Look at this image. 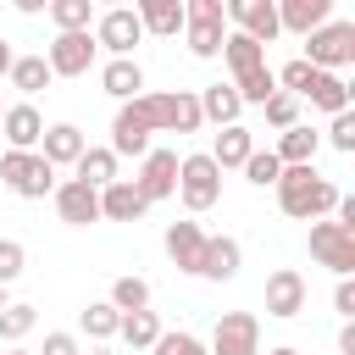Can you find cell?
I'll use <instances>...</instances> for the list:
<instances>
[{"mask_svg": "<svg viewBox=\"0 0 355 355\" xmlns=\"http://www.w3.org/2000/svg\"><path fill=\"white\" fill-rule=\"evenodd\" d=\"M272 189H277L283 216H294V222H322V216L338 205V183L322 178L316 166H283Z\"/></svg>", "mask_w": 355, "mask_h": 355, "instance_id": "1", "label": "cell"}, {"mask_svg": "<svg viewBox=\"0 0 355 355\" xmlns=\"http://www.w3.org/2000/svg\"><path fill=\"white\" fill-rule=\"evenodd\" d=\"M227 39V11L222 0H183V44L194 61H216Z\"/></svg>", "mask_w": 355, "mask_h": 355, "instance_id": "2", "label": "cell"}, {"mask_svg": "<svg viewBox=\"0 0 355 355\" xmlns=\"http://www.w3.org/2000/svg\"><path fill=\"white\" fill-rule=\"evenodd\" d=\"M139 100H144V116H150L155 133H200L205 128L194 89H144Z\"/></svg>", "mask_w": 355, "mask_h": 355, "instance_id": "3", "label": "cell"}, {"mask_svg": "<svg viewBox=\"0 0 355 355\" xmlns=\"http://www.w3.org/2000/svg\"><path fill=\"white\" fill-rule=\"evenodd\" d=\"M0 183L17 194V200H44V194H55V166L39 155V150H6L0 155Z\"/></svg>", "mask_w": 355, "mask_h": 355, "instance_id": "4", "label": "cell"}, {"mask_svg": "<svg viewBox=\"0 0 355 355\" xmlns=\"http://www.w3.org/2000/svg\"><path fill=\"white\" fill-rule=\"evenodd\" d=\"M300 61H311L316 72H344V67L355 61V22L333 17V22H322L316 33H305V55H300Z\"/></svg>", "mask_w": 355, "mask_h": 355, "instance_id": "5", "label": "cell"}, {"mask_svg": "<svg viewBox=\"0 0 355 355\" xmlns=\"http://www.w3.org/2000/svg\"><path fill=\"white\" fill-rule=\"evenodd\" d=\"M178 200L189 211H211L222 200V166L200 150V155H178Z\"/></svg>", "mask_w": 355, "mask_h": 355, "instance_id": "6", "label": "cell"}, {"mask_svg": "<svg viewBox=\"0 0 355 355\" xmlns=\"http://www.w3.org/2000/svg\"><path fill=\"white\" fill-rule=\"evenodd\" d=\"M89 33H94V50H105L111 61H128L133 44L144 39L133 6H105V11H94V28H89Z\"/></svg>", "mask_w": 355, "mask_h": 355, "instance_id": "7", "label": "cell"}, {"mask_svg": "<svg viewBox=\"0 0 355 355\" xmlns=\"http://www.w3.org/2000/svg\"><path fill=\"white\" fill-rule=\"evenodd\" d=\"M205 355H261V316L255 311H222Z\"/></svg>", "mask_w": 355, "mask_h": 355, "instance_id": "8", "label": "cell"}, {"mask_svg": "<svg viewBox=\"0 0 355 355\" xmlns=\"http://www.w3.org/2000/svg\"><path fill=\"white\" fill-rule=\"evenodd\" d=\"M150 116H144V100H128V105H116V116H111V155L122 161V155H133V161H144L150 155Z\"/></svg>", "mask_w": 355, "mask_h": 355, "instance_id": "9", "label": "cell"}, {"mask_svg": "<svg viewBox=\"0 0 355 355\" xmlns=\"http://www.w3.org/2000/svg\"><path fill=\"white\" fill-rule=\"evenodd\" d=\"M39 55H44V67H50V78H83L100 50H94V33H55Z\"/></svg>", "mask_w": 355, "mask_h": 355, "instance_id": "10", "label": "cell"}, {"mask_svg": "<svg viewBox=\"0 0 355 355\" xmlns=\"http://www.w3.org/2000/svg\"><path fill=\"white\" fill-rule=\"evenodd\" d=\"M305 244H311V255H316L327 272H338V277L355 272V233H349V227H338V222L322 216V222H311V239H305Z\"/></svg>", "mask_w": 355, "mask_h": 355, "instance_id": "11", "label": "cell"}, {"mask_svg": "<svg viewBox=\"0 0 355 355\" xmlns=\"http://www.w3.org/2000/svg\"><path fill=\"white\" fill-rule=\"evenodd\" d=\"M128 183L144 194V205L172 200V194H178V150H155V144H150V155L139 161V172H133Z\"/></svg>", "mask_w": 355, "mask_h": 355, "instance_id": "12", "label": "cell"}, {"mask_svg": "<svg viewBox=\"0 0 355 355\" xmlns=\"http://www.w3.org/2000/svg\"><path fill=\"white\" fill-rule=\"evenodd\" d=\"M222 11H227V28L244 33V39H255L261 50L277 39V0H227Z\"/></svg>", "mask_w": 355, "mask_h": 355, "instance_id": "13", "label": "cell"}, {"mask_svg": "<svg viewBox=\"0 0 355 355\" xmlns=\"http://www.w3.org/2000/svg\"><path fill=\"white\" fill-rule=\"evenodd\" d=\"M305 300H311V288H305V277H300L294 266H277V272L266 277V316H272V322H294V316L305 311Z\"/></svg>", "mask_w": 355, "mask_h": 355, "instance_id": "14", "label": "cell"}, {"mask_svg": "<svg viewBox=\"0 0 355 355\" xmlns=\"http://www.w3.org/2000/svg\"><path fill=\"white\" fill-rule=\"evenodd\" d=\"M50 200H55V216H61L67 227H89V222H100V194H94L89 183H78V178H61Z\"/></svg>", "mask_w": 355, "mask_h": 355, "instance_id": "15", "label": "cell"}, {"mask_svg": "<svg viewBox=\"0 0 355 355\" xmlns=\"http://www.w3.org/2000/svg\"><path fill=\"white\" fill-rule=\"evenodd\" d=\"M239 266H244L239 239H227V233H205V255H200V272H194V277H205V283H233Z\"/></svg>", "mask_w": 355, "mask_h": 355, "instance_id": "16", "label": "cell"}, {"mask_svg": "<svg viewBox=\"0 0 355 355\" xmlns=\"http://www.w3.org/2000/svg\"><path fill=\"white\" fill-rule=\"evenodd\" d=\"M0 133H6V150H39V139H44V116H39V105H33V100L6 105Z\"/></svg>", "mask_w": 355, "mask_h": 355, "instance_id": "17", "label": "cell"}, {"mask_svg": "<svg viewBox=\"0 0 355 355\" xmlns=\"http://www.w3.org/2000/svg\"><path fill=\"white\" fill-rule=\"evenodd\" d=\"M89 150V133L78 122H44V139H39V155L50 166H78V155Z\"/></svg>", "mask_w": 355, "mask_h": 355, "instance_id": "18", "label": "cell"}, {"mask_svg": "<svg viewBox=\"0 0 355 355\" xmlns=\"http://www.w3.org/2000/svg\"><path fill=\"white\" fill-rule=\"evenodd\" d=\"M322 22H333V0H277V33H316Z\"/></svg>", "mask_w": 355, "mask_h": 355, "instance_id": "19", "label": "cell"}, {"mask_svg": "<svg viewBox=\"0 0 355 355\" xmlns=\"http://www.w3.org/2000/svg\"><path fill=\"white\" fill-rule=\"evenodd\" d=\"M161 244H166V261H172L178 272H189V277L200 272V255H205V227H200V222H172Z\"/></svg>", "mask_w": 355, "mask_h": 355, "instance_id": "20", "label": "cell"}, {"mask_svg": "<svg viewBox=\"0 0 355 355\" xmlns=\"http://www.w3.org/2000/svg\"><path fill=\"white\" fill-rule=\"evenodd\" d=\"M316 150H322V133H316L311 122L283 128V133H277V144H272V155H277L283 166H316Z\"/></svg>", "mask_w": 355, "mask_h": 355, "instance_id": "21", "label": "cell"}, {"mask_svg": "<svg viewBox=\"0 0 355 355\" xmlns=\"http://www.w3.org/2000/svg\"><path fill=\"white\" fill-rule=\"evenodd\" d=\"M150 205H144V194L128 183V178H116V183H105L100 189V222H139Z\"/></svg>", "mask_w": 355, "mask_h": 355, "instance_id": "22", "label": "cell"}, {"mask_svg": "<svg viewBox=\"0 0 355 355\" xmlns=\"http://www.w3.org/2000/svg\"><path fill=\"white\" fill-rule=\"evenodd\" d=\"M133 17H139V28L155 33V39H178V33H183V0H139Z\"/></svg>", "mask_w": 355, "mask_h": 355, "instance_id": "23", "label": "cell"}, {"mask_svg": "<svg viewBox=\"0 0 355 355\" xmlns=\"http://www.w3.org/2000/svg\"><path fill=\"white\" fill-rule=\"evenodd\" d=\"M100 89L116 100V105H128V100H139L144 94V67L128 55V61H105L100 67Z\"/></svg>", "mask_w": 355, "mask_h": 355, "instance_id": "24", "label": "cell"}, {"mask_svg": "<svg viewBox=\"0 0 355 355\" xmlns=\"http://www.w3.org/2000/svg\"><path fill=\"white\" fill-rule=\"evenodd\" d=\"M200 122H216V128H233L239 116H244V100L233 94V83H205L200 94Z\"/></svg>", "mask_w": 355, "mask_h": 355, "instance_id": "25", "label": "cell"}, {"mask_svg": "<svg viewBox=\"0 0 355 355\" xmlns=\"http://www.w3.org/2000/svg\"><path fill=\"white\" fill-rule=\"evenodd\" d=\"M250 150H255V133H250L244 122H233V128H216V139H211V150H205V155L227 172V166H244V161H250Z\"/></svg>", "mask_w": 355, "mask_h": 355, "instance_id": "26", "label": "cell"}, {"mask_svg": "<svg viewBox=\"0 0 355 355\" xmlns=\"http://www.w3.org/2000/svg\"><path fill=\"white\" fill-rule=\"evenodd\" d=\"M116 166H122V161H116V155H111L105 144H89V150L78 155V166H72V178H78V183H89V189L100 194L105 183H116V178H122Z\"/></svg>", "mask_w": 355, "mask_h": 355, "instance_id": "27", "label": "cell"}, {"mask_svg": "<svg viewBox=\"0 0 355 355\" xmlns=\"http://www.w3.org/2000/svg\"><path fill=\"white\" fill-rule=\"evenodd\" d=\"M305 100H311L316 111L338 116V111H349V78H344V72H316L311 89H305Z\"/></svg>", "mask_w": 355, "mask_h": 355, "instance_id": "28", "label": "cell"}, {"mask_svg": "<svg viewBox=\"0 0 355 355\" xmlns=\"http://www.w3.org/2000/svg\"><path fill=\"white\" fill-rule=\"evenodd\" d=\"M222 61H227L233 78H244V72H261V67H266V50H261L255 39H244V33L227 28V39H222Z\"/></svg>", "mask_w": 355, "mask_h": 355, "instance_id": "29", "label": "cell"}, {"mask_svg": "<svg viewBox=\"0 0 355 355\" xmlns=\"http://www.w3.org/2000/svg\"><path fill=\"white\" fill-rule=\"evenodd\" d=\"M6 78H11V89H17L22 100H33V94H44V89L55 83V78H50V67H44V55H17Z\"/></svg>", "mask_w": 355, "mask_h": 355, "instance_id": "30", "label": "cell"}, {"mask_svg": "<svg viewBox=\"0 0 355 355\" xmlns=\"http://www.w3.org/2000/svg\"><path fill=\"white\" fill-rule=\"evenodd\" d=\"M78 327H83L94 344H105V338H116V327H122V311H116L111 300H89V305L78 311Z\"/></svg>", "mask_w": 355, "mask_h": 355, "instance_id": "31", "label": "cell"}, {"mask_svg": "<svg viewBox=\"0 0 355 355\" xmlns=\"http://www.w3.org/2000/svg\"><path fill=\"white\" fill-rule=\"evenodd\" d=\"M44 11L55 22V33H89L94 28V0H50Z\"/></svg>", "mask_w": 355, "mask_h": 355, "instance_id": "32", "label": "cell"}, {"mask_svg": "<svg viewBox=\"0 0 355 355\" xmlns=\"http://www.w3.org/2000/svg\"><path fill=\"white\" fill-rule=\"evenodd\" d=\"M116 338H122L128 349H150V344L161 338V316H155V311H128L122 327H116Z\"/></svg>", "mask_w": 355, "mask_h": 355, "instance_id": "33", "label": "cell"}, {"mask_svg": "<svg viewBox=\"0 0 355 355\" xmlns=\"http://www.w3.org/2000/svg\"><path fill=\"white\" fill-rule=\"evenodd\" d=\"M33 327H39V311H33V305L11 300V305L0 311V344H22V338H28Z\"/></svg>", "mask_w": 355, "mask_h": 355, "instance_id": "34", "label": "cell"}, {"mask_svg": "<svg viewBox=\"0 0 355 355\" xmlns=\"http://www.w3.org/2000/svg\"><path fill=\"white\" fill-rule=\"evenodd\" d=\"M105 300H111L122 316H128V311H150V283L128 272V277H116V283H111V294H105Z\"/></svg>", "mask_w": 355, "mask_h": 355, "instance_id": "35", "label": "cell"}, {"mask_svg": "<svg viewBox=\"0 0 355 355\" xmlns=\"http://www.w3.org/2000/svg\"><path fill=\"white\" fill-rule=\"evenodd\" d=\"M233 94H239L244 105H266V100L277 94V78H272V67H261V72H244V78H233Z\"/></svg>", "mask_w": 355, "mask_h": 355, "instance_id": "36", "label": "cell"}, {"mask_svg": "<svg viewBox=\"0 0 355 355\" xmlns=\"http://www.w3.org/2000/svg\"><path fill=\"white\" fill-rule=\"evenodd\" d=\"M272 78H277V89H283V94H294V100H305V89H311V78H316V67L294 55V61H283V67H277Z\"/></svg>", "mask_w": 355, "mask_h": 355, "instance_id": "37", "label": "cell"}, {"mask_svg": "<svg viewBox=\"0 0 355 355\" xmlns=\"http://www.w3.org/2000/svg\"><path fill=\"white\" fill-rule=\"evenodd\" d=\"M239 172H244L255 189H272V183H277V172H283V161H277L272 150H261V144H255V150H250V161H244Z\"/></svg>", "mask_w": 355, "mask_h": 355, "instance_id": "38", "label": "cell"}, {"mask_svg": "<svg viewBox=\"0 0 355 355\" xmlns=\"http://www.w3.org/2000/svg\"><path fill=\"white\" fill-rule=\"evenodd\" d=\"M150 355H205V338H194L189 327H161V338L150 344Z\"/></svg>", "mask_w": 355, "mask_h": 355, "instance_id": "39", "label": "cell"}, {"mask_svg": "<svg viewBox=\"0 0 355 355\" xmlns=\"http://www.w3.org/2000/svg\"><path fill=\"white\" fill-rule=\"evenodd\" d=\"M261 111H266V128H277V133L300 122V100H294V94H283V89H277V94H272Z\"/></svg>", "mask_w": 355, "mask_h": 355, "instance_id": "40", "label": "cell"}, {"mask_svg": "<svg viewBox=\"0 0 355 355\" xmlns=\"http://www.w3.org/2000/svg\"><path fill=\"white\" fill-rule=\"evenodd\" d=\"M22 266H28V250L17 239H0V288H11L22 277Z\"/></svg>", "mask_w": 355, "mask_h": 355, "instance_id": "41", "label": "cell"}, {"mask_svg": "<svg viewBox=\"0 0 355 355\" xmlns=\"http://www.w3.org/2000/svg\"><path fill=\"white\" fill-rule=\"evenodd\" d=\"M327 144H333L338 155H355V111H338V116L327 122Z\"/></svg>", "mask_w": 355, "mask_h": 355, "instance_id": "42", "label": "cell"}, {"mask_svg": "<svg viewBox=\"0 0 355 355\" xmlns=\"http://www.w3.org/2000/svg\"><path fill=\"white\" fill-rule=\"evenodd\" d=\"M333 311H338L344 322H355V277H338V288H333Z\"/></svg>", "mask_w": 355, "mask_h": 355, "instance_id": "43", "label": "cell"}, {"mask_svg": "<svg viewBox=\"0 0 355 355\" xmlns=\"http://www.w3.org/2000/svg\"><path fill=\"white\" fill-rule=\"evenodd\" d=\"M39 355H83V344H78V333H44Z\"/></svg>", "mask_w": 355, "mask_h": 355, "instance_id": "44", "label": "cell"}, {"mask_svg": "<svg viewBox=\"0 0 355 355\" xmlns=\"http://www.w3.org/2000/svg\"><path fill=\"white\" fill-rule=\"evenodd\" d=\"M338 355H355V322L338 327Z\"/></svg>", "mask_w": 355, "mask_h": 355, "instance_id": "45", "label": "cell"}, {"mask_svg": "<svg viewBox=\"0 0 355 355\" xmlns=\"http://www.w3.org/2000/svg\"><path fill=\"white\" fill-rule=\"evenodd\" d=\"M11 61H17V50H11V39H0V78L11 72Z\"/></svg>", "mask_w": 355, "mask_h": 355, "instance_id": "46", "label": "cell"}, {"mask_svg": "<svg viewBox=\"0 0 355 355\" xmlns=\"http://www.w3.org/2000/svg\"><path fill=\"white\" fill-rule=\"evenodd\" d=\"M266 355H300V349H294V344H277V349H266Z\"/></svg>", "mask_w": 355, "mask_h": 355, "instance_id": "47", "label": "cell"}, {"mask_svg": "<svg viewBox=\"0 0 355 355\" xmlns=\"http://www.w3.org/2000/svg\"><path fill=\"white\" fill-rule=\"evenodd\" d=\"M83 355H116V349H105V344H94V349H83Z\"/></svg>", "mask_w": 355, "mask_h": 355, "instance_id": "48", "label": "cell"}, {"mask_svg": "<svg viewBox=\"0 0 355 355\" xmlns=\"http://www.w3.org/2000/svg\"><path fill=\"white\" fill-rule=\"evenodd\" d=\"M6 355H33V349H22V344H11V349H6Z\"/></svg>", "mask_w": 355, "mask_h": 355, "instance_id": "49", "label": "cell"}, {"mask_svg": "<svg viewBox=\"0 0 355 355\" xmlns=\"http://www.w3.org/2000/svg\"><path fill=\"white\" fill-rule=\"evenodd\" d=\"M6 305H11V300H6V288H0V311H6Z\"/></svg>", "mask_w": 355, "mask_h": 355, "instance_id": "50", "label": "cell"}, {"mask_svg": "<svg viewBox=\"0 0 355 355\" xmlns=\"http://www.w3.org/2000/svg\"><path fill=\"white\" fill-rule=\"evenodd\" d=\"M0 116H6V105H0Z\"/></svg>", "mask_w": 355, "mask_h": 355, "instance_id": "51", "label": "cell"}]
</instances>
